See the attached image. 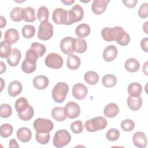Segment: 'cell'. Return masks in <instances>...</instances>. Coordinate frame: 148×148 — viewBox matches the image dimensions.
Masks as SVG:
<instances>
[{"label":"cell","instance_id":"cell-1","mask_svg":"<svg viewBox=\"0 0 148 148\" xmlns=\"http://www.w3.org/2000/svg\"><path fill=\"white\" fill-rule=\"evenodd\" d=\"M101 35L105 41H116L119 45L122 46L127 45L130 42V35L120 26L113 28H103L101 30Z\"/></svg>","mask_w":148,"mask_h":148},{"label":"cell","instance_id":"cell-2","mask_svg":"<svg viewBox=\"0 0 148 148\" xmlns=\"http://www.w3.org/2000/svg\"><path fill=\"white\" fill-rule=\"evenodd\" d=\"M69 91L68 84L64 82L57 83L52 90V98L54 102L57 103L63 102Z\"/></svg>","mask_w":148,"mask_h":148},{"label":"cell","instance_id":"cell-3","mask_svg":"<svg viewBox=\"0 0 148 148\" xmlns=\"http://www.w3.org/2000/svg\"><path fill=\"white\" fill-rule=\"evenodd\" d=\"M108 122L103 117L97 116L89 119L85 122L84 126L88 132H95L104 129L107 126Z\"/></svg>","mask_w":148,"mask_h":148},{"label":"cell","instance_id":"cell-4","mask_svg":"<svg viewBox=\"0 0 148 148\" xmlns=\"http://www.w3.org/2000/svg\"><path fill=\"white\" fill-rule=\"evenodd\" d=\"M71 140V136L68 131L59 130L54 134L53 143L56 147L61 148L69 143Z\"/></svg>","mask_w":148,"mask_h":148},{"label":"cell","instance_id":"cell-5","mask_svg":"<svg viewBox=\"0 0 148 148\" xmlns=\"http://www.w3.org/2000/svg\"><path fill=\"white\" fill-rule=\"evenodd\" d=\"M84 16V11L81 6L78 4L75 5L69 10H68L66 25H71L74 23L80 21Z\"/></svg>","mask_w":148,"mask_h":148},{"label":"cell","instance_id":"cell-6","mask_svg":"<svg viewBox=\"0 0 148 148\" xmlns=\"http://www.w3.org/2000/svg\"><path fill=\"white\" fill-rule=\"evenodd\" d=\"M53 35V26L48 21H43L39 26L38 38L42 40H47Z\"/></svg>","mask_w":148,"mask_h":148},{"label":"cell","instance_id":"cell-7","mask_svg":"<svg viewBox=\"0 0 148 148\" xmlns=\"http://www.w3.org/2000/svg\"><path fill=\"white\" fill-rule=\"evenodd\" d=\"M33 126L36 132L46 133L50 132L53 129L54 124L49 119L38 118L34 121Z\"/></svg>","mask_w":148,"mask_h":148},{"label":"cell","instance_id":"cell-8","mask_svg":"<svg viewBox=\"0 0 148 148\" xmlns=\"http://www.w3.org/2000/svg\"><path fill=\"white\" fill-rule=\"evenodd\" d=\"M45 63L46 65L50 68L59 69L62 66L63 58L57 53H49L45 58Z\"/></svg>","mask_w":148,"mask_h":148},{"label":"cell","instance_id":"cell-9","mask_svg":"<svg viewBox=\"0 0 148 148\" xmlns=\"http://www.w3.org/2000/svg\"><path fill=\"white\" fill-rule=\"evenodd\" d=\"M67 117L72 119L77 117L80 113V108L77 103L73 101L68 102L64 107Z\"/></svg>","mask_w":148,"mask_h":148},{"label":"cell","instance_id":"cell-10","mask_svg":"<svg viewBox=\"0 0 148 148\" xmlns=\"http://www.w3.org/2000/svg\"><path fill=\"white\" fill-rule=\"evenodd\" d=\"M68 17V10L63 8L56 9L52 14V19L56 24L66 25Z\"/></svg>","mask_w":148,"mask_h":148},{"label":"cell","instance_id":"cell-11","mask_svg":"<svg viewBox=\"0 0 148 148\" xmlns=\"http://www.w3.org/2000/svg\"><path fill=\"white\" fill-rule=\"evenodd\" d=\"M74 39L71 36H66L62 38L60 42V49L66 55H70L74 51Z\"/></svg>","mask_w":148,"mask_h":148},{"label":"cell","instance_id":"cell-12","mask_svg":"<svg viewBox=\"0 0 148 148\" xmlns=\"http://www.w3.org/2000/svg\"><path fill=\"white\" fill-rule=\"evenodd\" d=\"M87 87L82 83H76L72 87V95L77 99L82 100L87 95Z\"/></svg>","mask_w":148,"mask_h":148},{"label":"cell","instance_id":"cell-13","mask_svg":"<svg viewBox=\"0 0 148 148\" xmlns=\"http://www.w3.org/2000/svg\"><path fill=\"white\" fill-rule=\"evenodd\" d=\"M109 0H94L91 5V10L92 12L97 15H100L103 13L107 7Z\"/></svg>","mask_w":148,"mask_h":148},{"label":"cell","instance_id":"cell-14","mask_svg":"<svg viewBox=\"0 0 148 148\" xmlns=\"http://www.w3.org/2000/svg\"><path fill=\"white\" fill-rule=\"evenodd\" d=\"M118 50L114 45H109L106 46L103 50L102 53V57L103 60L108 62L113 61L117 56Z\"/></svg>","mask_w":148,"mask_h":148},{"label":"cell","instance_id":"cell-15","mask_svg":"<svg viewBox=\"0 0 148 148\" xmlns=\"http://www.w3.org/2000/svg\"><path fill=\"white\" fill-rule=\"evenodd\" d=\"M132 141L134 145L139 148L146 147L147 143V140L145 134L140 131H138L133 135Z\"/></svg>","mask_w":148,"mask_h":148},{"label":"cell","instance_id":"cell-16","mask_svg":"<svg viewBox=\"0 0 148 148\" xmlns=\"http://www.w3.org/2000/svg\"><path fill=\"white\" fill-rule=\"evenodd\" d=\"M49 81L45 75H38L35 76L33 79V85L38 90H44L49 85Z\"/></svg>","mask_w":148,"mask_h":148},{"label":"cell","instance_id":"cell-17","mask_svg":"<svg viewBox=\"0 0 148 148\" xmlns=\"http://www.w3.org/2000/svg\"><path fill=\"white\" fill-rule=\"evenodd\" d=\"M16 136L20 141L23 143H27L31 139L32 132L28 128L21 127L17 131Z\"/></svg>","mask_w":148,"mask_h":148},{"label":"cell","instance_id":"cell-18","mask_svg":"<svg viewBox=\"0 0 148 148\" xmlns=\"http://www.w3.org/2000/svg\"><path fill=\"white\" fill-rule=\"evenodd\" d=\"M23 89V86L21 83L18 81H12L10 82L8 86V94L12 97H14L19 95Z\"/></svg>","mask_w":148,"mask_h":148},{"label":"cell","instance_id":"cell-19","mask_svg":"<svg viewBox=\"0 0 148 148\" xmlns=\"http://www.w3.org/2000/svg\"><path fill=\"white\" fill-rule=\"evenodd\" d=\"M21 57L20 51L16 48H14L12 49L10 56L7 58V62L11 66H16L18 64Z\"/></svg>","mask_w":148,"mask_h":148},{"label":"cell","instance_id":"cell-20","mask_svg":"<svg viewBox=\"0 0 148 148\" xmlns=\"http://www.w3.org/2000/svg\"><path fill=\"white\" fill-rule=\"evenodd\" d=\"M119 113V108L115 103H109L106 105L103 109L104 115L108 118H113Z\"/></svg>","mask_w":148,"mask_h":148},{"label":"cell","instance_id":"cell-21","mask_svg":"<svg viewBox=\"0 0 148 148\" xmlns=\"http://www.w3.org/2000/svg\"><path fill=\"white\" fill-rule=\"evenodd\" d=\"M127 105L130 109L136 111L139 110L142 105V99L140 96L132 97L129 95L127 98Z\"/></svg>","mask_w":148,"mask_h":148},{"label":"cell","instance_id":"cell-22","mask_svg":"<svg viewBox=\"0 0 148 148\" xmlns=\"http://www.w3.org/2000/svg\"><path fill=\"white\" fill-rule=\"evenodd\" d=\"M51 114L52 117L57 121H63L67 117L64 108L61 106H56L53 108Z\"/></svg>","mask_w":148,"mask_h":148},{"label":"cell","instance_id":"cell-23","mask_svg":"<svg viewBox=\"0 0 148 148\" xmlns=\"http://www.w3.org/2000/svg\"><path fill=\"white\" fill-rule=\"evenodd\" d=\"M19 34L17 29L14 28H9L5 32L4 35L5 40L10 44L16 43L19 39Z\"/></svg>","mask_w":148,"mask_h":148},{"label":"cell","instance_id":"cell-24","mask_svg":"<svg viewBox=\"0 0 148 148\" xmlns=\"http://www.w3.org/2000/svg\"><path fill=\"white\" fill-rule=\"evenodd\" d=\"M81 64L80 58L75 54L68 56L66 61L67 67L71 70H76L79 68Z\"/></svg>","mask_w":148,"mask_h":148},{"label":"cell","instance_id":"cell-25","mask_svg":"<svg viewBox=\"0 0 148 148\" xmlns=\"http://www.w3.org/2000/svg\"><path fill=\"white\" fill-rule=\"evenodd\" d=\"M87 48V44L86 41L82 38H74V44L73 49L74 51L77 53H84Z\"/></svg>","mask_w":148,"mask_h":148},{"label":"cell","instance_id":"cell-26","mask_svg":"<svg viewBox=\"0 0 148 148\" xmlns=\"http://www.w3.org/2000/svg\"><path fill=\"white\" fill-rule=\"evenodd\" d=\"M124 67L125 69L130 72H136L140 68V64L136 59L130 58L126 60Z\"/></svg>","mask_w":148,"mask_h":148},{"label":"cell","instance_id":"cell-27","mask_svg":"<svg viewBox=\"0 0 148 148\" xmlns=\"http://www.w3.org/2000/svg\"><path fill=\"white\" fill-rule=\"evenodd\" d=\"M90 27L89 25L83 23L77 25L75 29V33L79 38L87 36L90 34Z\"/></svg>","mask_w":148,"mask_h":148},{"label":"cell","instance_id":"cell-28","mask_svg":"<svg viewBox=\"0 0 148 148\" xmlns=\"http://www.w3.org/2000/svg\"><path fill=\"white\" fill-rule=\"evenodd\" d=\"M127 90L130 96L138 97L140 95L142 92V87L140 83L134 82L128 85Z\"/></svg>","mask_w":148,"mask_h":148},{"label":"cell","instance_id":"cell-29","mask_svg":"<svg viewBox=\"0 0 148 148\" xmlns=\"http://www.w3.org/2000/svg\"><path fill=\"white\" fill-rule=\"evenodd\" d=\"M23 20L28 23L35 21L36 20V17L34 9L31 7H27L23 9Z\"/></svg>","mask_w":148,"mask_h":148},{"label":"cell","instance_id":"cell-30","mask_svg":"<svg viewBox=\"0 0 148 148\" xmlns=\"http://www.w3.org/2000/svg\"><path fill=\"white\" fill-rule=\"evenodd\" d=\"M84 79L85 82L90 85H95L99 81V75L95 71H90L84 74Z\"/></svg>","mask_w":148,"mask_h":148},{"label":"cell","instance_id":"cell-31","mask_svg":"<svg viewBox=\"0 0 148 148\" xmlns=\"http://www.w3.org/2000/svg\"><path fill=\"white\" fill-rule=\"evenodd\" d=\"M29 105L28 102L25 98L20 97L16 100L14 107L18 114L24 112L28 108Z\"/></svg>","mask_w":148,"mask_h":148},{"label":"cell","instance_id":"cell-32","mask_svg":"<svg viewBox=\"0 0 148 148\" xmlns=\"http://www.w3.org/2000/svg\"><path fill=\"white\" fill-rule=\"evenodd\" d=\"M11 44L6 40H3L0 44V57L8 58L12 53Z\"/></svg>","mask_w":148,"mask_h":148},{"label":"cell","instance_id":"cell-33","mask_svg":"<svg viewBox=\"0 0 148 148\" xmlns=\"http://www.w3.org/2000/svg\"><path fill=\"white\" fill-rule=\"evenodd\" d=\"M102 83L105 87H112L116 84L117 78L114 75L107 74L103 76Z\"/></svg>","mask_w":148,"mask_h":148},{"label":"cell","instance_id":"cell-34","mask_svg":"<svg viewBox=\"0 0 148 148\" xmlns=\"http://www.w3.org/2000/svg\"><path fill=\"white\" fill-rule=\"evenodd\" d=\"M49 16V12L47 8L45 6H42L38 9L37 12V18L40 22L42 23L43 21H48Z\"/></svg>","mask_w":148,"mask_h":148},{"label":"cell","instance_id":"cell-35","mask_svg":"<svg viewBox=\"0 0 148 148\" xmlns=\"http://www.w3.org/2000/svg\"><path fill=\"white\" fill-rule=\"evenodd\" d=\"M23 10L21 7H15L10 12V17L11 19L16 22L20 21L23 20Z\"/></svg>","mask_w":148,"mask_h":148},{"label":"cell","instance_id":"cell-36","mask_svg":"<svg viewBox=\"0 0 148 148\" xmlns=\"http://www.w3.org/2000/svg\"><path fill=\"white\" fill-rule=\"evenodd\" d=\"M21 31L24 38L26 39H30L35 35V28L32 25H25L22 28Z\"/></svg>","mask_w":148,"mask_h":148},{"label":"cell","instance_id":"cell-37","mask_svg":"<svg viewBox=\"0 0 148 148\" xmlns=\"http://www.w3.org/2000/svg\"><path fill=\"white\" fill-rule=\"evenodd\" d=\"M36 68V64L32 63L24 59L21 64L22 71L26 73H31L34 72Z\"/></svg>","mask_w":148,"mask_h":148},{"label":"cell","instance_id":"cell-38","mask_svg":"<svg viewBox=\"0 0 148 148\" xmlns=\"http://www.w3.org/2000/svg\"><path fill=\"white\" fill-rule=\"evenodd\" d=\"M34 110L33 108L31 105H29L28 108L24 112L21 113H18V116L21 120L26 121L30 120L34 116Z\"/></svg>","mask_w":148,"mask_h":148},{"label":"cell","instance_id":"cell-39","mask_svg":"<svg viewBox=\"0 0 148 148\" xmlns=\"http://www.w3.org/2000/svg\"><path fill=\"white\" fill-rule=\"evenodd\" d=\"M50 135L49 132H36L35 138L36 140L41 145H46L49 143L50 140Z\"/></svg>","mask_w":148,"mask_h":148},{"label":"cell","instance_id":"cell-40","mask_svg":"<svg viewBox=\"0 0 148 148\" xmlns=\"http://www.w3.org/2000/svg\"><path fill=\"white\" fill-rule=\"evenodd\" d=\"M13 131V127L9 124H3L0 127V135L2 138H8Z\"/></svg>","mask_w":148,"mask_h":148},{"label":"cell","instance_id":"cell-41","mask_svg":"<svg viewBox=\"0 0 148 148\" xmlns=\"http://www.w3.org/2000/svg\"><path fill=\"white\" fill-rule=\"evenodd\" d=\"M12 109L10 105L2 103L0 106V116L2 118H8L11 116Z\"/></svg>","mask_w":148,"mask_h":148},{"label":"cell","instance_id":"cell-42","mask_svg":"<svg viewBox=\"0 0 148 148\" xmlns=\"http://www.w3.org/2000/svg\"><path fill=\"white\" fill-rule=\"evenodd\" d=\"M30 48L34 49L36 51L38 54L39 57H42L46 52V47L43 44L38 43V42H34L31 45Z\"/></svg>","mask_w":148,"mask_h":148},{"label":"cell","instance_id":"cell-43","mask_svg":"<svg viewBox=\"0 0 148 148\" xmlns=\"http://www.w3.org/2000/svg\"><path fill=\"white\" fill-rule=\"evenodd\" d=\"M38 54L36 53V51L35 50H34V49L30 48L29 49H28L26 53H25V60H27V61L34 63V64H36L37 60L38 59Z\"/></svg>","mask_w":148,"mask_h":148},{"label":"cell","instance_id":"cell-44","mask_svg":"<svg viewBox=\"0 0 148 148\" xmlns=\"http://www.w3.org/2000/svg\"><path fill=\"white\" fill-rule=\"evenodd\" d=\"M135 126L134 121L131 119H125L121 121V127L124 131L130 132L132 131Z\"/></svg>","mask_w":148,"mask_h":148},{"label":"cell","instance_id":"cell-45","mask_svg":"<svg viewBox=\"0 0 148 148\" xmlns=\"http://www.w3.org/2000/svg\"><path fill=\"white\" fill-rule=\"evenodd\" d=\"M106 137L109 141H116L120 137V132L116 128H111L107 131Z\"/></svg>","mask_w":148,"mask_h":148},{"label":"cell","instance_id":"cell-46","mask_svg":"<svg viewBox=\"0 0 148 148\" xmlns=\"http://www.w3.org/2000/svg\"><path fill=\"white\" fill-rule=\"evenodd\" d=\"M70 128L74 134H80L83 131V124L82 121L77 120L71 124Z\"/></svg>","mask_w":148,"mask_h":148},{"label":"cell","instance_id":"cell-47","mask_svg":"<svg viewBox=\"0 0 148 148\" xmlns=\"http://www.w3.org/2000/svg\"><path fill=\"white\" fill-rule=\"evenodd\" d=\"M138 14L139 17L142 18H146L148 17V3L147 2L141 4L138 9Z\"/></svg>","mask_w":148,"mask_h":148},{"label":"cell","instance_id":"cell-48","mask_svg":"<svg viewBox=\"0 0 148 148\" xmlns=\"http://www.w3.org/2000/svg\"><path fill=\"white\" fill-rule=\"evenodd\" d=\"M138 2L137 0H123V4L128 8H134L136 6Z\"/></svg>","mask_w":148,"mask_h":148},{"label":"cell","instance_id":"cell-49","mask_svg":"<svg viewBox=\"0 0 148 148\" xmlns=\"http://www.w3.org/2000/svg\"><path fill=\"white\" fill-rule=\"evenodd\" d=\"M147 43H148V39H147V38H145L142 39L141 42H140L141 48L145 52H147L148 51Z\"/></svg>","mask_w":148,"mask_h":148},{"label":"cell","instance_id":"cell-50","mask_svg":"<svg viewBox=\"0 0 148 148\" xmlns=\"http://www.w3.org/2000/svg\"><path fill=\"white\" fill-rule=\"evenodd\" d=\"M9 146L10 147H19L18 145L17 144V142L16 139H11L9 141Z\"/></svg>","mask_w":148,"mask_h":148},{"label":"cell","instance_id":"cell-51","mask_svg":"<svg viewBox=\"0 0 148 148\" xmlns=\"http://www.w3.org/2000/svg\"><path fill=\"white\" fill-rule=\"evenodd\" d=\"M0 65H1V74H2L3 72H5L6 71V66L3 62L1 61L0 62Z\"/></svg>","mask_w":148,"mask_h":148},{"label":"cell","instance_id":"cell-52","mask_svg":"<svg viewBox=\"0 0 148 148\" xmlns=\"http://www.w3.org/2000/svg\"><path fill=\"white\" fill-rule=\"evenodd\" d=\"M1 28H3L4 27H5L6 24V20L5 19V18H4L2 16H1Z\"/></svg>","mask_w":148,"mask_h":148},{"label":"cell","instance_id":"cell-53","mask_svg":"<svg viewBox=\"0 0 148 148\" xmlns=\"http://www.w3.org/2000/svg\"><path fill=\"white\" fill-rule=\"evenodd\" d=\"M61 2L66 5H71L75 2V0H61Z\"/></svg>","mask_w":148,"mask_h":148},{"label":"cell","instance_id":"cell-54","mask_svg":"<svg viewBox=\"0 0 148 148\" xmlns=\"http://www.w3.org/2000/svg\"><path fill=\"white\" fill-rule=\"evenodd\" d=\"M147 62H146L144 64V66H143V72L145 73L146 75H147Z\"/></svg>","mask_w":148,"mask_h":148},{"label":"cell","instance_id":"cell-55","mask_svg":"<svg viewBox=\"0 0 148 148\" xmlns=\"http://www.w3.org/2000/svg\"><path fill=\"white\" fill-rule=\"evenodd\" d=\"M147 23H148V21H146V23H145V24L143 25V30L145 31V33L146 34H147L148 32H147Z\"/></svg>","mask_w":148,"mask_h":148},{"label":"cell","instance_id":"cell-56","mask_svg":"<svg viewBox=\"0 0 148 148\" xmlns=\"http://www.w3.org/2000/svg\"><path fill=\"white\" fill-rule=\"evenodd\" d=\"M81 2H90V1H81Z\"/></svg>","mask_w":148,"mask_h":148}]
</instances>
